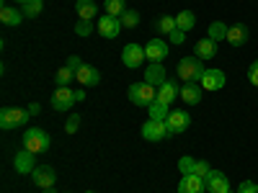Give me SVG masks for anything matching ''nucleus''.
<instances>
[{
    "label": "nucleus",
    "mask_w": 258,
    "mask_h": 193,
    "mask_svg": "<svg viewBox=\"0 0 258 193\" xmlns=\"http://www.w3.org/2000/svg\"><path fill=\"white\" fill-rule=\"evenodd\" d=\"M31 178H34V183H36L39 188H52L54 180H57V173H54L52 165H36V170L31 173Z\"/></svg>",
    "instance_id": "obj_12"
},
{
    "label": "nucleus",
    "mask_w": 258,
    "mask_h": 193,
    "mask_svg": "<svg viewBox=\"0 0 258 193\" xmlns=\"http://www.w3.org/2000/svg\"><path fill=\"white\" fill-rule=\"evenodd\" d=\"M142 137H145L147 142H163V139H168V126H165V121L147 119V121L142 124Z\"/></svg>",
    "instance_id": "obj_6"
},
{
    "label": "nucleus",
    "mask_w": 258,
    "mask_h": 193,
    "mask_svg": "<svg viewBox=\"0 0 258 193\" xmlns=\"http://www.w3.org/2000/svg\"><path fill=\"white\" fill-rule=\"evenodd\" d=\"M70 80H75V72L64 64V67H59L57 70V75H54V82H57V88H68L70 85Z\"/></svg>",
    "instance_id": "obj_29"
},
{
    "label": "nucleus",
    "mask_w": 258,
    "mask_h": 193,
    "mask_svg": "<svg viewBox=\"0 0 258 193\" xmlns=\"http://www.w3.org/2000/svg\"><path fill=\"white\" fill-rule=\"evenodd\" d=\"M119 21H121V29H135V26L140 24V11L126 8V11L119 16Z\"/></svg>",
    "instance_id": "obj_28"
},
{
    "label": "nucleus",
    "mask_w": 258,
    "mask_h": 193,
    "mask_svg": "<svg viewBox=\"0 0 258 193\" xmlns=\"http://www.w3.org/2000/svg\"><path fill=\"white\" fill-rule=\"evenodd\" d=\"M248 80H250V85H255V88H258V59L248 67Z\"/></svg>",
    "instance_id": "obj_38"
},
{
    "label": "nucleus",
    "mask_w": 258,
    "mask_h": 193,
    "mask_svg": "<svg viewBox=\"0 0 258 193\" xmlns=\"http://www.w3.org/2000/svg\"><path fill=\"white\" fill-rule=\"evenodd\" d=\"M145 59H147V57H145V47L135 44V41L121 49V62H124V67H129V70H137Z\"/></svg>",
    "instance_id": "obj_5"
},
{
    "label": "nucleus",
    "mask_w": 258,
    "mask_h": 193,
    "mask_svg": "<svg viewBox=\"0 0 258 193\" xmlns=\"http://www.w3.org/2000/svg\"><path fill=\"white\" fill-rule=\"evenodd\" d=\"M75 34H78V36H91V34H93V24H91V21H80V18H78Z\"/></svg>",
    "instance_id": "obj_33"
},
{
    "label": "nucleus",
    "mask_w": 258,
    "mask_h": 193,
    "mask_svg": "<svg viewBox=\"0 0 258 193\" xmlns=\"http://www.w3.org/2000/svg\"><path fill=\"white\" fill-rule=\"evenodd\" d=\"M103 8H106V13L109 16H121L124 11H126V0H103Z\"/></svg>",
    "instance_id": "obj_31"
},
{
    "label": "nucleus",
    "mask_w": 258,
    "mask_h": 193,
    "mask_svg": "<svg viewBox=\"0 0 258 193\" xmlns=\"http://www.w3.org/2000/svg\"><path fill=\"white\" fill-rule=\"evenodd\" d=\"M147 114H150V119H155V121H165V119L170 116V106L163 103V101H155V103L147 109Z\"/></svg>",
    "instance_id": "obj_24"
},
{
    "label": "nucleus",
    "mask_w": 258,
    "mask_h": 193,
    "mask_svg": "<svg viewBox=\"0 0 258 193\" xmlns=\"http://www.w3.org/2000/svg\"><path fill=\"white\" fill-rule=\"evenodd\" d=\"M238 193H258V185H255L253 180H243V183L238 185Z\"/></svg>",
    "instance_id": "obj_37"
},
{
    "label": "nucleus",
    "mask_w": 258,
    "mask_h": 193,
    "mask_svg": "<svg viewBox=\"0 0 258 193\" xmlns=\"http://www.w3.org/2000/svg\"><path fill=\"white\" fill-rule=\"evenodd\" d=\"M75 13L80 21H93V16L98 13V6L93 3V0H78L75 3Z\"/></svg>",
    "instance_id": "obj_22"
},
{
    "label": "nucleus",
    "mask_w": 258,
    "mask_h": 193,
    "mask_svg": "<svg viewBox=\"0 0 258 193\" xmlns=\"http://www.w3.org/2000/svg\"><path fill=\"white\" fill-rule=\"evenodd\" d=\"M194 54L202 57V59L217 57V41H212L209 36H207V39H199V41H197V47H194Z\"/></svg>",
    "instance_id": "obj_19"
},
{
    "label": "nucleus",
    "mask_w": 258,
    "mask_h": 193,
    "mask_svg": "<svg viewBox=\"0 0 258 193\" xmlns=\"http://www.w3.org/2000/svg\"><path fill=\"white\" fill-rule=\"evenodd\" d=\"M75 80L80 85H85V88H93V85L101 82V72L93 67V64H83V67L78 70V75H75Z\"/></svg>",
    "instance_id": "obj_16"
},
{
    "label": "nucleus",
    "mask_w": 258,
    "mask_h": 193,
    "mask_svg": "<svg viewBox=\"0 0 258 193\" xmlns=\"http://www.w3.org/2000/svg\"><path fill=\"white\" fill-rule=\"evenodd\" d=\"M24 18H26L24 11H16V8H11V6H3V8H0V21H3L6 26H18Z\"/></svg>",
    "instance_id": "obj_23"
},
{
    "label": "nucleus",
    "mask_w": 258,
    "mask_h": 193,
    "mask_svg": "<svg viewBox=\"0 0 258 193\" xmlns=\"http://www.w3.org/2000/svg\"><path fill=\"white\" fill-rule=\"evenodd\" d=\"M212 173V167L207 160H197V170H194V175H199V178H207Z\"/></svg>",
    "instance_id": "obj_34"
},
{
    "label": "nucleus",
    "mask_w": 258,
    "mask_h": 193,
    "mask_svg": "<svg viewBox=\"0 0 258 193\" xmlns=\"http://www.w3.org/2000/svg\"><path fill=\"white\" fill-rule=\"evenodd\" d=\"M44 193H57V190L54 188H44Z\"/></svg>",
    "instance_id": "obj_42"
},
{
    "label": "nucleus",
    "mask_w": 258,
    "mask_h": 193,
    "mask_svg": "<svg viewBox=\"0 0 258 193\" xmlns=\"http://www.w3.org/2000/svg\"><path fill=\"white\" fill-rule=\"evenodd\" d=\"M178 170H181V175H191L194 170H197V160L188 157V155H183V157L178 160Z\"/></svg>",
    "instance_id": "obj_32"
},
{
    "label": "nucleus",
    "mask_w": 258,
    "mask_h": 193,
    "mask_svg": "<svg viewBox=\"0 0 258 193\" xmlns=\"http://www.w3.org/2000/svg\"><path fill=\"white\" fill-rule=\"evenodd\" d=\"M21 144H24V149H29V152H34V155H41V152H47L49 149V144H52V139H49V134L44 132V129H26V134H24V139H21Z\"/></svg>",
    "instance_id": "obj_2"
},
{
    "label": "nucleus",
    "mask_w": 258,
    "mask_h": 193,
    "mask_svg": "<svg viewBox=\"0 0 258 193\" xmlns=\"http://www.w3.org/2000/svg\"><path fill=\"white\" fill-rule=\"evenodd\" d=\"M176 26L181 31H191L194 26H197V16H194V11H181L176 16Z\"/></svg>",
    "instance_id": "obj_26"
},
{
    "label": "nucleus",
    "mask_w": 258,
    "mask_h": 193,
    "mask_svg": "<svg viewBox=\"0 0 258 193\" xmlns=\"http://www.w3.org/2000/svg\"><path fill=\"white\" fill-rule=\"evenodd\" d=\"M204 188L209 193H232L230 190V180L225 173H220V170H212V173L204 178Z\"/></svg>",
    "instance_id": "obj_10"
},
{
    "label": "nucleus",
    "mask_w": 258,
    "mask_h": 193,
    "mask_svg": "<svg viewBox=\"0 0 258 193\" xmlns=\"http://www.w3.org/2000/svg\"><path fill=\"white\" fill-rule=\"evenodd\" d=\"M204 64L199 57H183L178 62V77L183 82H202V75H204Z\"/></svg>",
    "instance_id": "obj_3"
},
{
    "label": "nucleus",
    "mask_w": 258,
    "mask_h": 193,
    "mask_svg": "<svg viewBox=\"0 0 258 193\" xmlns=\"http://www.w3.org/2000/svg\"><path fill=\"white\" fill-rule=\"evenodd\" d=\"M165 126H168V137H176L191 126V116L186 111H170V116L165 119Z\"/></svg>",
    "instance_id": "obj_7"
},
{
    "label": "nucleus",
    "mask_w": 258,
    "mask_h": 193,
    "mask_svg": "<svg viewBox=\"0 0 258 193\" xmlns=\"http://www.w3.org/2000/svg\"><path fill=\"white\" fill-rule=\"evenodd\" d=\"M227 31H230L227 24H222V21H214V24L209 26V31H207V36H209L212 41H227Z\"/></svg>",
    "instance_id": "obj_25"
},
{
    "label": "nucleus",
    "mask_w": 258,
    "mask_h": 193,
    "mask_svg": "<svg viewBox=\"0 0 258 193\" xmlns=\"http://www.w3.org/2000/svg\"><path fill=\"white\" fill-rule=\"evenodd\" d=\"M75 103H78V98H75V90H70V88H57L52 93V109L54 111H70Z\"/></svg>",
    "instance_id": "obj_8"
},
{
    "label": "nucleus",
    "mask_w": 258,
    "mask_h": 193,
    "mask_svg": "<svg viewBox=\"0 0 258 193\" xmlns=\"http://www.w3.org/2000/svg\"><path fill=\"white\" fill-rule=\"evenodd\" d=\"M145 57L147 62H163L168 57V44L163 39H150L145 44Z\"/></svg>",
    "instance_id": "obj_13"
},
{
    "label": "nucleus",
    "mask_w": 258,
    "mask_h": 193,
    "mask_svg": "<svg viewBox=\"0 0 258 193\" xmlns=\"http://www.w3.org/2000/svg\"><path fill=\"white\" fill-rule=\"evenodd\" d=\"M41 8H44V0H29V3L21 6V11H24L26 18H36V16H41Z\"/></svg>",
    "instance_id": "obj_30"
},
{
    "label": "nucleus",
    "mask_w": 258,
    "mask_h": 193,
    "mask_svg": "<svg viewBox=\"0 0 258 193\" xmlns=\"http://www.w3.org/2000/svg\"><path fill=\"white\" fill-rule=\"evenodd\" d=\"M245 41H248V26H243V24L230 26V31H227V44L230 47H243Z\"/></svg>",
    "instance_id": "obj_20"
},
{
    "label": "nucleus",
    "mask_w": 258,
    "mask_h": 193,
    "mask_svg": "<svg viewBox=\"0 0 258 193\" xmlns=\"http://www.w3.org/2000/svg\"><path fill=\"white\" fill-rule=\"evenodd\" d=\"M39 111H41V106H39V103H31V106H29V114H31V116H36Z\"/></svg>",
    "instance_id": "obj_40"
},
{
    "label": "nucleus",
    "mask_w": 258,
    "mask_h": 193,
    "mask_svg": "<svg viewBox=\"0 0 258 193\" xmlns=\"http://www.w3.org/2000/svg\"><path fill=\"white\" fill-rule=\"evenodd\" d=\"M75 98H78V103H80V101H85V93H83V90H75Z\"/></svg>",
    "instance_id": "obj_41"
},
{
    "label": "nucleus",
    "mask_w": 258,
    "mask_h": 193,
    "mask_svg": "<svg viewBox=\"0 0 258 193\" xmlns=\"http://www.w3.org/2000/svg\"><path fill=\"white\" fill-rule=\"evenodd\" d=\"M186 31H181V29H176L173 34H170V44H183L186 41V36H183Z\"/></svg>",
    "instance_id": "obj_39"
},
{
    "label": "nucleus",
    "mask_w": 258,
    "mask_h": 193,
    "mask_svg": "<svg viewBox=\"0 0 258 193\" xmlns=\"http://www.w3.org/2000/svg\"><path fill=\"white\" fill-rule=\"evenodd\" d=\"M16 3H21V6H24V3H29V0H16Z\"/></svg>",
    "instance_id": "obj_43"
},
{
    "label": "nucleus",
    "mask_w": 258,
    "mask_h": 193,
    "mask_svg": "<svg viewBox=\"0 0 258 193\" xmlns=\"http://www.w3.org/2000/svg\"><path fill=\"white\" fill-rule=\"evenodd\" d=\"M204 178L199 175H181V183H178V193H204Z\"/></svg>",
    "instance_id": "obj_18"
},
{
    "label": "nucleus",
    "mask_w": 258,
    "mask_h": 193,
    "mask_svg": "<svg viewBox=\"0 0 258 193\" xmlns=\"http://www.w3.org/2000/svg\"><path fill=\"white\" fill-rule=\"evenodd\" d=\"M129 101H132L135 106H140V109H150L155 101H158V88L155 85H150V82H132L129 85Z\"/></svg>",
    "instance_id": "obj_1"
},
{
    "label": "nucleus",
    "mask_w": 258,
    "mask_h": 193,
    "mask_svg": "<svg viewBox=\"0 0 258 193\" xmlns=\"http://www.w3.org/2000/svg\"><path fill=\"white\" fill-rule=\"evenodd\" d=\"M13 167L21 175H31L36 170V155L29 152V149H21V152H16V157H13Z\"/></svg>",
    "instance_id": "obj_9"
},
{
    "label": "nucleus",
    "mask_w": 258,
    "mask_h": 193,
    "mask_svg": "<svg viewBox=\"0 0 258 193\" xmlns=\"http://www.w3.org/2000/svg\"><path fill=\"white\" fill-rule=\"evenodd\" d=\"M176 98H181V88H178V82L176 80H165L163 85H160V88H158V101H163V103H173Z\"/></svg>",
    "instance_id": "obj_17"
},
{
    "label": "nucleus",
    "mask_w": 258,
    "mask_h": 193,
    "mask_svg": "<svg viewBox=\"0 0 258 193\" xmlns=\"http://www.w3.org/2000/svg\"><path fill=\"white\" fill-rule=\"evenodd\" d=\"M83 64H85V62H83V59H80L78 54H73V57H68V67H70V70H73L75 75H78V70L83 67Z\"/></svg>",
    "instance_id": "obj_36"
},
{
    "label": "nucleus",
    "mask_w": 258,
    "mask_h": 193,
    "mask_svg": "<svg viewBox=\"0 0 258 193\" xmlns=\"http://www.w3.org/2000/svg\"><path fill=\"white\" fill-rule=\"evenodd\" d=\"M98 31H101V36L103 39H116L119 36V31H121V21L116 18V16H101L98 18Z\"/></svg>",
    "instance_id": "obj_11"
},
{
    "label": "nucleus",
    "mask_w": 258,
    "mask_h": 193,
    "mask_svg": "<svg viewBox=\"0 0 258 193\" xmlns=\"http://www.w3.org/2000/svg\"><path fill=\"white\" fill-rule=\"evenodd\" d=\"M29 119H31L29 109H3V111H0V129L13 132V129H21V126H24Z\"/></svg>",
    "instance_id": "obj_4"
},
{
    "label": "nucleus",
    "mask_w": 258,
    "mask_h": 193,
    "mask_svg": "<svg viewBox=\"0 0 258 193\" xmlns=\"http://www.w3.org/2000/svg\"><path fill=\"white\" fill-rule=\"evenodd\" d=\"M155 26H158V31L160 34H165V36H170L178 26H176V16H160L158 21H155Z\"/></svg>",
    "instance_id": "obj_27"
},
{
    "label": "nucleus",
    "mask_w": 258,
    "mask_h": 193,
    "mask_svg": "<svg viewBox=\"0 0 258 193\" xmlns=\"http://www.w3.org/2000/svg\"><path fill=\"white\" fill-rule=\"evenodd\" d=\"M168 80V72L163 67V62H150L147 64V70H145V82L150 85H155V88H160V85Z\"/></svg>",
    "instance_id": "obj_15"
},
{
    "label": "nucleus",
    "mask_w": 258,
    "mask_h": 193,
    "mask_svg": "<svg viewBox=\"0 0 258 193\" xmlns=\"http://www.w3.org/2000/svg\"><path fill=\"white\" fill-rule=\"evenodd\" d=\"M225 82H227V77H225V72L222 70H204V75H202V88L204 90H220V88H225Z\"/></svg>",
    "instance_id": "obj_14"
},
{
    "label": "nucleus",
    "mask_w": 258,
    "mask_h": 193,
    "mask_svg": "<svg viewBox=\"0 0 258 193\" xmlns=\"http://www.w3.org/2000/svg\"><path fill=\"white\" fill-rule=\"evenodd\" d=\"M85 193H96V190H85Z\"/></svg>",
    "instance_id": "obj_44"
},
{
    "label": "nucleus",
    "mask_w": 258,
    "mask_h": 193,
    "mask_svg": "<svg viewBox=\"0 0 258 193\" xmlns=\"http://www.w3.org/2000/svg\"><path fill=\"white\" fill-rule=\"evenodd\" d=\"M78 129H80V116H70L68 121H64V132L68 134H75Z\"/></svg>",
    "instance_id": "obj_35"
},
{
    "label": "nucleus",
    "mask_w": 258,
    "mask_h": 193,
    "mask_svg": "<svg viewBox=\"0 0 258 193\" xmlns=\"http://www.w3.org/2000/svg\"><path fill=\"white\" fill-rule=\"evenodd\" d=\"M181 101L188 103V106H197L202 101V88L197 82H186L183 88H181Z\"/></svg>",
    "instance_id": "obj_21"
}]
</instances>
